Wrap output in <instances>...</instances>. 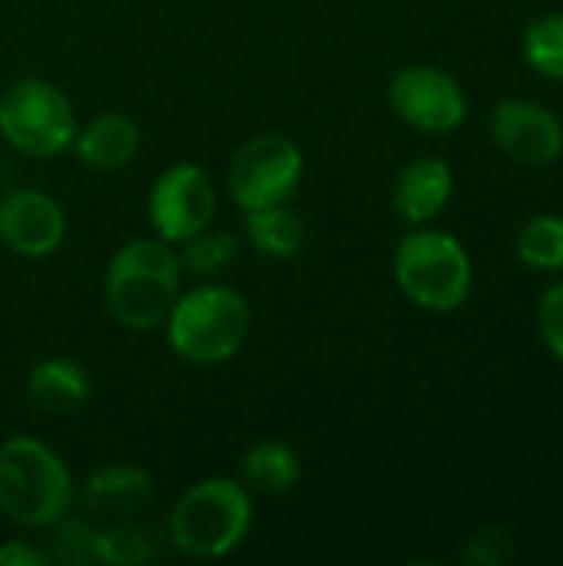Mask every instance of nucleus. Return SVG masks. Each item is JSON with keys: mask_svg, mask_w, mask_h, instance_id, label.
I'll return each mask as SVG.
<instances>
[{"mask_svg": "<svg viewBox=\"0 0 563 566\" xmlns=\"http://www.w3.org/2000/svg\"><path fill=\"white\" fill-rule=\"evenodd\" d=\"M183 269L176 249L163 239L123 242L103 272V302L126 332H156L166 325L179 292Z\"/></svg>", "mask_w": 563, "mask_h": 566, "instance_id": "obj_1", "label": "nucleus"}, {"mask_svg": "<svg viewBox=\"0 0 563 566\" xmlns=\"http://www.w3.org/2000/svg\"><path fill=\"white\" fill-rule=\"evenodd\" d=\"M163 328L169 348L183 361L216 368L242 352L252 328V308L239 289L206 279L179 292Z\"/></svg>", "mask_w": 563, "mask_h": 566, "instance_id": "obj_2", "label": "nucleus"}, {"mask_svg": "<svg viewBox=\"0 0 563 566\" xmlns=\"http://www.w3.org/2000/svg\"><path fill=\"white\" fill-rule=\"evenodd\" d=\"M76 504L66 461L40 438L13 434L0 444V514L23 531H46Z\"/></svg>", "mask_w": 563, "mask_h": 566, "instance_id": "obj_3", "label": "nucleus"}, {"mask_svg": "<svg viewBox=\"0 0 563 566\" xmlns=\"http://www.w3.org/2000/svg\"><path fill=\"white\" fill-rule=\"evenodd\" d=\"M256 524L252 491L236 478H202L169 511V544L192 560H219L239 551Z\"/></svg>", "mask_w": 563, "mask_h": 566, "instance_id": "obj_4", "label": "nucleus"}, {"mask_svg": "<svg viewBox=\"0 0 563 566\" xmlns=\"http://www.w3.org/2000/svg\"><path fill=\"white\" fill-rule=\"evenodd\" d=\"M392 272L402 295L435 315L458 312L475 285V265L468 249L451 232L421 226H411V232L402 235L392 259Z\"/></svg>", "mask_w": 563, "mask_h": 566, "instance_id": "obj_5", "label": "nucleus"}, {"mask_svg": "<svg viewBox=\"0 0 563 566\" xmlns=\"http://www.w3.org/2000/svg\"><path fill=\"white\" fill-rule=\"evenodd\" d=\"M80 119L70 96L43 76H20L0 93V136L30 159H56L73 149Z\"/></svg>", "mask_w": 563, "mask_h": 566, "instance_id": "obj_6", "label": "nucleus"}, {"mask_svg": "<svg viewBox=\"0 0 563 566\" xmlns=\"http://www.w3.org/2000/svg\"><path fill=\"white\" fill-rule=\"evenodd\" d=\"M305 172V156L295 139L262 133L242 143L226 169V189L242 212L282 206L295 196Z\"/></svg>", "mask_w": 563, "mask_h": 566, "instance_id": "obj_7", "label": "nucleus"}, {"mask_svg": "<svg viewBox=\"0 0 563 566\" xmlns=\"http://www.w3.org/2000/svg\"><path fill=\"white\" fill-rule=\"evenodd\" d=\"M219 212V192L206 166L199 163H173L166 166L146 199V216L156 232V239L179 245L216 222Z\"/></svg>", "mask_w": 563, "mask_h": 566, "instance_id": "obj_8", "label": "nucleus"}, {"mask_svg": "<svg viewBox=\"0 0 563 566\" xmlns=\"http://www.w3.org/2000/svg\"><path fill=\"white\" fill-rule=\"evenodd\" d=\"M388 106L418 133H451L468 116V96L461 83L428 63L405 66L388 83Z\"/></svg>", "mask_w": 563, "mask_h": 566, "instance_id": "obj_9", "label": "nucleus"}, {"mask_svg": "<svg viewBox=\"0 0 563 566\" xmlns=\"http://www.w3.org/2000/svg\"><path fill=\"white\" fill-rule=\"evenodd\" d=\"M66 239V212L43 189H13L0 199V242L20 259H50Z\"/></svg>", "mask_w": 563, "mask_h": 566, "instance_id": "obj_10", "label": "nucleus"}, {"mask_svg": "<svg viewBox=\"0 0 563 566\" xmlns=\"http://www.w3.org/2000/svg\"><path fill=\"white\" fill-rule=\"evenodd\" d=\"M498 149L518 166H551L563 153V126L554 109L534 99H504L491 116Z\"/></svg>", "mask_w": 563, "mask_h": 566, "instance_id": "obj_11", "label": "nucleus"}, {"mask_svg": "<svg viewBox=\"0 0 563 566\" xmlns=\"http://www.w3.org/2000/svg\"><path fill=\"white\" fill-rule=\"evenodd\" d=\"M76 497L86 507V514H93V517L126 521V517H139L153 504L156 481L146 468L116 461V464H103V468L90 471L83 488L76 491Z\"/></svg>", "mask_w": 563, "mask_h": 566, "instance_id": "obj_12", "label": "nucleus"}, {"mask_svg": "<svg viewBox=\"0 0 563 566\" xmlns=\"http://www.w3.org/2000/svg\"><path fill=\"white\" fill-rule=\"evenodd\" d=\"M451 192H455L451 166L441 156H418L398 172L392 189V209L408 226H428L431 219L441 216Z\"/></svg>", "mask_w": 563, "mask_h": 566, "instance_id": "obj_13", "label": "nucleus"}, {"mask_svg": "<svg viewBox=\"0 0 563 566\" xmlns=\"http://www.w3.org/2000/svg\"><path fill=\"white\" fill-rule=\"evenodd\" d=\"M139 146H143V129L136 126L133 116L100 113L76 129L70 153L93 172H119L139 156Z\"/></svg>", "mask_w": 563, "mask_h": 566, "instance_id": "obj_14", "label": "nucleus"}, {"mask_svg": "<svg viewBox=\"0 0 563 566\" xmlns=\"http://www.w3.org/2000/svg\"><path fill=\"white\" fill-rule=\"evenodd\" d=\"M27 395L43 415H76L80 408H86L93 395V381L80 361L66 355H50L30 368Z\"/></svg>", "mask_w": 563, "mask_h": 566, "instance_id": "obj_15", "label": "nucleus"}, {"mask_svg": "<svg viewBox=\"0 0 563 566\" xmlns=\"http://www.w3.org/2000/svg\"><path fill=\"white\" fill-rule=\"evenodd\" d=\"M239 474H242V484L252 494L282 497V494L299 488V481H302V458H299L295 448H289L282 441H259V444H252L242 454Z\"/></svg>", "mask_w": 563, "mask_h": 566, "instance_id": "obj_16", "label": "nucleus"}, {"mask_svg": "<svg viewBox=\"0 0 563 566\" xmlns=\"http://www.w3.org/2000/svg\"><path fill=\"white\" fill-rule=\"evenodd\" d=\"M246 242L262 255V259H295L305 249V222L289 202L269 206V209H252L246 212Z\"/></svg>", "mask_w": 563, "mask_h": 566, "instance_id": "obj_17", "label": "nucleus"}, {"mask_svg": "<svg viewBox=\"0 0 563 566\" xmlns=\"http://www.w3.org/2000/svg\"><path fill=\"white\" fill-rule=\"evenodd\" d=\"M173 249H176V259H179L183 275L206 282V279L226 275L236 265V259L242 252V242H239L236 232L206 226L202 232H196L192 239H186V242H179Z\"/></svg>", "mask_w": 563, "mask_h": 566, "instance_id": "obj_18", "label": "nucleus"}, {"mask_svg": "<svg viewBox=\"0 0 563 566\" xmlns=\"http://www.w3.org/2000/svg\"><path fill=\"white\" fill-rule=\"evenodd\" d=\"M156 534L139 521H110L100 527V564L103 566H146L156 560Z\"/></svg>", "mask_w": 563, "mask_h": 566, "instance_id": "obj_19", "label": "nucleus"}, {"mask_svg": "<svg viewBox=\"0 0 563 566\" xmlns=\"http://www.w3.org/2000/svg\"><path fill=\"white\" fill-rule=\"evenodd\" d=\"M46 557L50 564L90 566L100 564V527L86 517L63 514L46 527Z\"/></svg>", "mask_w": 563, "mask_h": 566, "instance_id": "obj_20", "label": "nucleus"}, {"mask_svg": "<svg viewBox=\"0 0 563 566\" xmlns=\"http://www.w3.org/2000/svg\"><path fill=\"white\" fill-rule=\"evenodd\" d=\"M518 259L538 272H563V216H534L518 232Z\"/></svg>", "mask_w": 563, "mask_h": 566, "instance_id": "obj_21", "label": "nucleus"}, {"mask_svg": "<svg viewBox=\"0 0 563 566\" xmlns=\"http://www.w3.org/2000/svg\"><path fill=\"white\" fill-rule=\"evenodd\" d=\"M521 50L534 73L548 80H563V10L538 17L521 36Z\"/></svg>", "mask_w": 563, "mask_h": 566, "instance_id": "obj_22", "label": "nucleus"}, {"mask_svg": "<svg viewBox=\"0 0 563 566\" xmlns=\"http://www.w3.org/2000/svg\"><path fill=\"white\" fill-rule=\"evenodd\" d=\"M511 557H514V541L504 527L478 531L461 551V564L468 566H504Z\"/></svg>", "mask_w": 563, "mask_h": 566, "instance_id": "obj_23", "label": "nucleus"}, {"mask_svg": "<svg viewBox=\"0 0 563 566\" xmlns=\"http://www.w3.org/2000/svg\"><path fill=\"white\" fill-rule=\"evenodd\" d=\"M538 332L548 345V352L563 361V279L554 282L538 305Z\"/></svg>", "mask_w": 563, "mask_h": 566, "instance_id": "obj_24", "label": "nucleus"}, {"mask_svg": "<svg viewBox=\"0 0 563 566\" xmlns=\"http://www.w3.org/2000/svg\"><path fill=\"white\" fill-rule=\"evenodd\" d=\"M0 566H50V557L37 544L7 541V544H0Z\"/></svg>", "mask_w": 563, "mask_h": 566, "instance_id": "obj_25", "label": "nucleus"}]
</instances>
